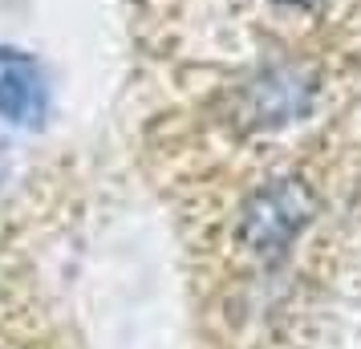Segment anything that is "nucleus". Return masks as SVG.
<instances>
[{
    "mask_svg": "<svg viewBox=\"0 0 361 349\" xmlns=\"http://www.w3.org/2000/svg\"><path fill=\"white\" fill-rule=\"evenodd\" d=\"M0 114L29 126L45 114V82L29 57L0 49Z\"/></svg>",
    "mask_w": 361,
    "mask_h": 349,
    "instance_id": "f03ea898",
    "label": "nucleus"
},
{
    "mask_svg": "<svg viewBox=\"0 0 361 349\" xmlns=\"http://www.w3.org/2000/svg\"><path fill=\"white\" fill-rule=\"evenodd\" d=\"M309 216H312L309 187L293 183V179H280V183H272L268 191H260L252 200L240 235H244V244L256 256H276V252H284L296 240V232L309 224Z\"/></svg>",
    "mask_w": 361,
    "mask_h": 349,
    "instance_id": "f257e3e1",
    "label": "nucleus"
},
{
    "mask_svg": "<svg viewBox=\"0 0 361 349\" xmlns=\"http://www.w3.org/2000/svg\"><path fill=\"white\" fill-rule=\"evenodd\" d=\"M288 4H296V0H288Z\"/></svg>",
    "mask_w": 361,
    "mask_h": 349,
    "instance_id": "7ed1b4c3",
    "label": "nucleus"
}]
</instances>
